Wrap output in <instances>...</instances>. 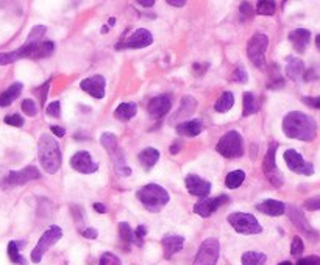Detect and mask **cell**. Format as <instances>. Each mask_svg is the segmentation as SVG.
I'll return each mask as SVG.
<instances>
[{
	"label": "cell",
	"mask_w": 320,
	"mask_h": 265,
	"mask_svg": "<svg viewBox=\"0 0 320 265\" xmlns=\"http://www.w3.org/2000/svg\"><path fill=\"white\" fill-rule=\"evenodd\" d=\"M283 133L290 139L311 142L317 136V124L311 115L302 111H290L283 120Z\"/></svg>",
	"instance_id": "cell-1"
},
{
	"label": "cell",
	"mask_w": 320,
	"mask_h": 265,
	"mask_svg": "<svg viewBox=\"0 0 320 265\" xmlns=\"http://www.w3.org/2000/svg\"><path fill=\"white\" fill-rule=\"evenodd\" d=\"M38 156L42 168L47 173H57L61 167L60 145L50 134H42L38 142Z\"/></svg>",
	"instance_id": "cell-2"
},
{
	"label": "cell",
	"mask_w": 320,
	"mask_h": 265,
	"mask_svg": "<svg viewBox=\"0 0 320 265\" xmlns=\"http://www.w3.org/2000/svg\"><path fill=\"white\" fill-rule=\"evenodd\" d=\"M138 198L150 212H158L170 200L169 192L164 187H161L159 184H155V183L141 187L138 190Z\"/></svg>",
	"instance_id": "cell-3"
},
{
	"label": "cell",
	"mask_w": 320,
	"mask_h": 265,
	"mask_svg": "<svg viewBox=\"0 0 320 265\" xmlns=\"http://www.w3.org/2000/svg\"><path fill=\"white\" fill-rule=\"evenodd\" d=\"M216 150L219 155H222L224 158H228V159L241 158L245 152L244 150V139L237 131H228L219 139Z\"/></svg>",
	"instance_id": "cell-4"
},
{
	"label": "cell",
	"mask_w": 320,
	"mask_h": 265,
	"mask_svg": "<svg viewBox=\"0 0 320 265\" xmlns=\"http://www.w3.org/2000/svg\"><path fill=\"white\" fill-rule=\"evenodd\" d=\"M228 223L234 228L236 232L245 234V235H253L259 234L262 231V226L256 220V217L247 212H234L228 215Z\"/></svg>",
	"instance_id": "cell-5"
},
{
	"label": "cell",
	"mask_w": 320,
	"mask_h": 265,
	"mask_svg": "<svg viewBox=\"0 0 320 265\" xmlns=\"http://www.w3.org/2000/svg\"><path fill=\"white\" fill-rule=\"evenodd\" d=\"M61 237H63V229H61L60 226L52 225L50 228H47L45 232L41 235L38 245H36V247L33 248V251H32V262L39 263V262L42 260V256H44L48 250H50Z\"/></svg>",
	"instance_id": "cell-6"
},
{
	"label": "cell",
	"mask_w": 320,
	"mask_h": 265,
	"mask_svg": "<svg viewBox=\"0 0 320 265\" xmlns=\"http://www.w3.org/2000/svg\"><path fill=\"white\" fill-rule=\"evenodd\" d=\"M277 149H278L277 142H272L269 145V150H267L265 158L262 161V172H264L265 178L269 180V183L272 184L274 187H281L283 183H284V178H283L281 172L278 170V167H277V161H275Z\"/></svg>",
	"instance_id": "cell-7"
},
{
	"label": "cell",
	"mask_w": 320,
	"mask_h": 265,
	"mask_svg": "<svg viewBox=\"0 0 320 265\" xmlns=\"http://www.w3.org/2000/svg\"><path fill=\"white\" fill-rule=\"evenodd\" d=\"M267 45H269V39L262 33L253 35V38L249 41L247 55H249L250 61L253 63V66H256V67L264 66V63H265L264 55H265V50H267Z\"/></svg>",
	"instance_id": "cell-8"
},
{
	"label": "cell",
	"mask_w": 320,
	"mask_h": 265,
	"mask_svg": "<svg viewBox=\"0 0 320 265\" xmlns=\"http://www.w3.org/2000/svg\"><path fill=\"white\" fill-rule=\"evenodd\" d=\"M219 251L220 245L217 239H206L205 242L200 245L199 253L195 256L194 265H216L219 259Z\"/></svg>",
	"instance_id": "cell-9"
},
{
	"label": "cell",
	"mask_w": 320,
	"mask_h": 265,
	"mask_svg": "<svg viewBox=\"0 0 320 265\" xmlns=\"http://www.w3.org/2000/svg\"><path fill=\"white\" fill-rule=\"evenodd\" d=\"M283 158L286 161V165L289 167V170H292L294 173L305 175V176H309V175L314 173V165L311 162H306L299 152L289 149V150L284 152Z\"/></svg>",
	"instance_id": "cell-10"
},
{
	"label": "cell",
	"mask_w": 320,
	"mask_h": 265,
	"mask_svg": "<svg viewBox=\"0 0 320 265\" xmlns=\"http://www.w3.org/2000/svg\"><path fill=\"white\" fill-rule=\"evenodd\" d=\"M41 173L36 167L30 165L22 168V170H16V172H10L7 175V178L4 180V187H13V186H22L27 184L33 180H39Z\"/></svg>",
	"instance_id": "cell-11"
},
{
	"label": "cell",
	"mask_w": 320,
	"mask_h": 265,
	"mask_svg": "<svg viewBox=\"0 0 320 265\" xmlns=\"http://www.w3.org/2000/svg\"><path fill=\"white\" fill-rule=\"evenodd\" d=\"M286 212L289 215V219L292 220V223L297 226L308 239L311 240H317L318 234L315 229H312V226L309 225V222L306 220V217L303 215V212L300 209H297L295 206H286Z\"/></svg>",
	"instance_id": "cell-12"
},
{
	"label": "cell",
	"mask_w": 320,
	"mask_h": 265,
	"mask_svg": "<svg viewBox=\"0 0 320 265\" xmlns=\"http://www.w3.org/2000/svg\"><path fill=\"white\" fill-rule=\"evenodd\" d=\"M186 189L191 195L194 197H200V198H206L211 192V183L200 178L199 175H188L184 180Z\"/></svg>",
	"instance_id": "cell-13"
},
{
	"label": "cell",
	"mask_w": 320,
	"mask_h": 265,
	"mask_svg": "<svg viewBox=\"0 0 320 265\" xmlns=\"http://www.w3.org/2000/svg\"><path fill=\"white\" fill-rule=\"evenodd\" d=\"M228 195H219L216 198H203L194 206V212L199 214L200 217H209L212 215L219 208H222L225 203H228Z\"/></svg>",
	"instance_id": "cell-14"
},
{
	"label": "cell",
	"mask_w": 320,
	"mask_h": 265,
	"mask_svg": "<svg viewBox=\"0 0 320 265\" xmlns=\"http://www.w3.org/2000/svg\"><path fill=\"white\" fill-rule=\"evenodd\" d=\"M70 165L78 173H94L98 170V165L92 161L88 152H77L70 158Z\"/></svg>",
	"instance_id": "cell-15"
},
{
	"label": "cell",
	"mask_w": 320,
	"mask_h": 265,
	"mask_svg": "<svg viewBox=\"0 0 320 265\" xmlns=\"http://www.w3.org/2000/svg\"><path fill=\"white\" fill-rule=\"evenodd\" d=\"M80 87L88 92L94 99H103L105 97V87H106V80L102 75H92L89 78H85L80 83Z\"/></svg>",
	"instance_id": "cell-16"
},
{
	"label": "cell",
	"mask_w": 320,
	"mask_h": 265,
	"mask_svg": "<svg viewBox=\"0 0 320 265\" xmlns=\"http://www.w3.org/2000/svg\"><path fill=\"white\" fill-rule=\"evenodd\" d=\"M172 108V97L167 94L164 95H158V97H153L149 102V106H147V111H149L150 117L153 119H161L164 117Z\"/></svg>",
	"instance_id": "cell-17"
},
{
	"label": "cell",
	"mask_w": 320,
	"mask_h": 265,
	"mask_svg": "<svg viewBox=\"0 0 320 265\" xmlns=\"http://www.w3.org/2000/svg\"><path fill=\"white\" fill-rule=\"evenodd\" d=\"M152 42H153V35L149 30L138 28L125 39L124 45L128 47V49H145V47L152 45Z\"/></svg>",
	"instance_id": "cell-18"
},
{
	"label": "cell",
	"mask_w": 320,
	"mask_h": 265,
	"mask_svg": "<svg viewBox=\"0 0 320 265\" xmlns=\"http://www.w3.org/2000/svg\"><path fill=\"white\" fill-rule=\"evenodd\" d=\"M163 250H164V257L166 259H170L175 253L181 251L183 247H184V237L181 235H166L163 239Z\"/></svg>",
	"instance_id": "cell-19"
},
{
	"label": "cell",
	"mask_w": 320,
	"mask_h": 265,
	"mask_svg": "<svg viewBox=\"0 0 320 265\" xmlns=\"http://www.w3.org/2000/svg\"><path fill=\"white\" fill-rule=\"evenodd\" d=\"M289 41L292 42L294 49L299 53H303L311 41V32L306 28H297L289 33Z\"/></svg>",
	"instance_id": "cell-20"
},
{
	"label": "cell",
	"mask_w": 320,
	"mask_h": 265,
	"mask_svg": "<svg viewBox=\"0 0 320 265\" xmlns=\"http://www.w3.org/2000/svg\"><path fill=\"white\" fill-rule=\"evenodd\" d=\"M256 209L262 214H265V215L278 217V215H283L286 212V204L283 201H278V200H264V201L256 204Z\"/></svg>",
	"instance_id": "cell-21"
},
{
	"label": "cell",
	"mask_w": 320,
	"mask_h": 265,
	"mask_svg": "<svg viewBox=\"0 0 320 265\" xmlns=\"http://www.w3.org/2000/svg\"><path fill=\"white\" fill-rule=\"evenodd\" d=\"M203 130V124L202 120L195 119V120H186V122H181L177 125V133L180 136H188V137H194L199 136Z\"/></svg>",
	"instance_id": "cell-22"
},
{
	"label": "cell",
	"mask_w": 320,
	"mask_h": 265,
	"mask_svg": "<svg viewBox=\"0 0 320 265\" xmlns=\"http://www.w3.org/2000/svg\"><path fill=\"white\" fill-rule=\"evenodd\" d=\"M305 74V64L300 58H294V56H289L287 58V66H286V75L294 80V81H299Z\"/></svg>",
	"instance_id": "cell-23"
},
{
	"label": "cell",
	"mask_w": 320,
	"mask_h": 265,
	"mask_svg": "<svg viewBox=\"0 0 320 265\" xmlns=\"http://www.w3.org/2000/svg\"><path fill=\"white\" fill-rule=\"evenodd\" d=\"M138 158H139V162H141V165L145 168V170H150V168L159 161V152L156 149L147 147V149H144L139 153Z\"/></svg>",
	"instance_id": "cell-24"
},
{
	"label": "cell",
	"mask_w": 320,
	"mask_h": 265,
	"mask_svg": "<svg viewBox=\"0 0 320 265\" xmlns=\"http://www.w3.org/2000/svg\"><path fill=\"white\" fill-rule=\"evenodd\" d=\"M22 89H23V84H22V83H14V84H11L5 92L0 94V106H2V108L10 106V105L19 97V95H20Z\"/></svg>",
	"instance_id": "cell-25"
},
{
	"label": "cell",
	"mask_w": 320,
	"mask_h": 265,
	"mask_svg": "<svg viewBox=\"0 0 320 265\" xmlns=\"http://www.w3.org/2000/svg\"><path fill=\"white\" fill-rule=\"evenodd\" d=\"M138 114V105L136 103H120L116 111H114V117L122 120V122H128L130 119H133Z\"/></svg>",
	"instance_id": "cell-26"
},
{
	"label": "cell",
	"mask_w": 320,
	"mask_h": 265,
	"mask_svg": "<svg viewBox=\"0 0 320 265\" xmlns=\"http://www.w3.org/2000/svg\"><path fill=\"white\" fill-rule=\"evenodd\" d=\"M259 111V102L252 92H245L242 99V115L247 117Z\"/></svg>",
	"instance_id": "cell-27"
},
{
	"label": "cell",
	"mask_w": 320,
	"mask_h": 265,
	"mask_svg": "<svg viewBox=\"0 0 320 265\" xmlns=\"http://www.w3.org/2000/svg\"><path fill=\"white\" fill-rule=\"evenodd\" d=\"M195 108H197V100L192 97V95H184V97L181 99V102H180V109L175 114V119L189 117L191 114H194Z\"/></svg>",
	"instance_id": "cell-28"
},
{
	"label": "cell",
	"mask_w": 320,
	"mask_h": 265,
	"mask_svg": "<svg viewBox=\"0 0 320 265\" xmlns=\"http://www.w3.org/2000/svg\"><path fill=\"white\" fill-rule=\"evenodd\" d=\"M234 105V95L231 92H224L222 95L219 97V100L216 102V111L217 112H228Z\"/></svg>",
	"instance_id": "cell-29"
},
{
	"label": "cell",
	"mask_w": 320,
	"mask_h": 265,
	"mask_svg": "<svg viewBox=\"0 0 320 265\" xmlns=\"http://www.w3.org/2000/svg\"><path fill=\"white\" fill-rule=\"evenodd\" d=\"M54 53V42L52 41H41L35 45V58L33 60H42Z\"/></svg>",
	"instance_id": "cell-30"
},
{
	"label": "cell",
	"mask_w": 320,
	"mask_h": 265,
	"mask_svg": "<svg viewBox=\"0 0 320 265\" xmlns=\"http://www.w3.org/2000/svg\"><path fill=\"white\" fill-rule=\"evenodd\" d=\"M265 260V254L258 251H247L242 254V265H264Z\"/></svg>",
	"instance_id": "cell-31"
},
{
	"label": "cell",
	"mask_w": 320,
	"mask_h": 265,
	"mask_svg": "<svg viewBox=\"0 0 320 265\" xmlns=\"http://www.w3.org/2000/svg\"><path fill=\"white\" fill-rule=\"evenodd\" d=\"M244 180H245V172L244 170H234V172H230L227 175L225 184H227L228 189H237V187H241Z\"/></svg>",
	"instance_id": "cell-32"
},
{
	"label": "cell",
	"mask_w": 320,
	"mask_h": 265,
	"mask_svg": "<svg viewBox=\"0 0 320 265\" xmlns=\"http://www.w3.org/2000/svg\"><path fill=\"white\" fill-rule=\"evenodd\" d=\"M19 244L17 242H10L8 244V257H10V260L11 262H14V263H17V265H27V260L23 259L22 256H20V253H19Z\"/></svg>",
	"instance_id": "cell-33"
},
{
	"label": "cell",
	"mask_w": 320,
	"mask_h": 265,
	"mask_svg": "<svg viewBox=\"0 0 320 265\" xmlns=\"http://www.w3.org/2000/svg\"><path fill=\"white\" fill-rule=\"evenodd\" d=\"M119 234H120L122 240H125L127 244H136L135 231H133V228H131L127 222L119 223Z\"/></svg>",
	"instance_id": "cell-34"
},
{
	"label": "cell",
	"mask_w": 320,
	"mask_h": 265,
	"mask_svg": "<svg viewBox=\"0 0 320 265\" xmlns=\"http://www.w3.org/2000/svg\"><path fill=\"white\" fill-rule=\"evenodd\" d=\"M100 143L103 145V149L110 153H114L117 150V137L113 133H103L100 137Z\"/></svg>",
	"instance_id": "cell-35"
},
{
	"label": "cell",
	"mask_w": 320,
	"mask_h": 265,
	"mask_svg": "<svg viewBox=\"0 0 320 265\" xmlns=\"http://www.w3.org/2000/svg\"><path fill=\"white\" fill-rule=\"evenodd\" d=\"M277 11L275 2H270V0H261L256 5V13L261 16H272Z\"/></svg>",
	"instance_id": "cell-36"
},
{
	"label": "cell",
	"mask_w": 320,
	"mask_h": 265,
	"mask_svg": "<svg viewBox=\"0 0 320 265\" xmlns=\"http://www.w3.org/2000/svg\"><path fill=\"white\" fill-rule=\"evenodd\" d=\"M45 32H47V28H45L44 25H36V27H33L32 32H30V35H29V38H27V41H25V44H36V42H41V39L44 38Z\"/></svg>",
	"instance_id": "cell-37"
},
{
	"label": "cell",
	"mask_w": 320,
	"mask_h": 265,
	"mask_svg": "<svg viewBox=\"0 0 320 265\" xmlns=\"http://www.w3.org/2000/svg\"><path fill=\"white\" fill-rule=\"evenodd\" d=\"M22 111L25 112L27 115H30V117H33V115H36L38 114V105L35 103V100H32V99H25L22 102Z\"/></svg>",
	"instance_id": "cell-38"
},
{
	"label": "cell",
	"mask_w": 320,
	"mask_h": 265,
	"mask_svg": "<svg viewBox=\"0 0 320 265\" xmlns=\"http://www.w3.org/2000/svg\"><path fill=\"white\" fill-rule=\"evenodd\" d=\"M305 250V245H303V240L299 237V235H295L292 239V245H290V254L292 256H300Z\"/></svg>",
	"instance_id": "cell-39"
},
{
	"label": "cell",
	"mask_w": 320,
	"mask_h": 265,
	"mask_svg": "<svg viewBox=\"0 0 320 265\" xmlns=\"http://www.w3.org/2000/svg\"><path fill=\"white\" fill-rule=\"evenodd\" d=\"M98 265H122L120 259L113 254V253H103L102 257H100V262H98Z\"/></svg>",
	"instance_id": "cell-40"
},
{
	"label": "cell",
	"mask_w": 320,
	"mask_h": 265,
	"mask_svg": "<svg viewBox=\"0 0 320 265\" xmlns=\"http://www.w3.org/2000/svg\"><path fill=\"white\" fill-rule=\"evenodd\" d=\"M45 112L47 115H50V117H60L61 115V103L60 102H52V103H48L47 108H45Z\"/></svg>",
	"instance_id": "cell-41"
},
{
	"label": "cell",
	"mask_w": 320,
	"mask_h": 265,
	"mask_svg": "<svg viewBox=\"0 0 320 265\" xmlns=\"http://www.w3.org/2000/svg\"><path fill=\"white\" fill-rule=\"evenodd\" d=\"M50 81H52V80H47V81H45L41 87L35 89V92H36V94H39V99H41V105H42V106L45 105L47 94H48V89H50Z\"/></svg>",
	"instance_id": "cell-42"
},
{
	"label": "cell",
	"mask_w": 320,
	"mask_h": 265,
	"mask_svg": "<svg viewBox=\"0 0 320 265\" xmlns=\"http://www.w3.org/2000/svg\"><path fill=\"white\" fill-rule=\"evenodd\" d=\"M303 208H306L308 211H320V195L311 197L303 203Z\"/></svg>",
	"instance_id": "cell-43"
},
{
	"label": "cell",
	"mask_w": 320,
	"mask_h": 265,
	"mask_svg": "<svg viewBox=\"0 0 320 265\" xmlns=\"http://www.w3.org/2000/svg\"><path fill=\"white\" fill-rule=\"evenodd\" d=\"M5 124L19 128V127H23V119L19 114H11V115H7L5 117Z\"/></svg>",
	"instance_id": "cell-44"
},
{
	"label": "cell",
	"mask_w": 320,
	"mask_h": 265,
	"mask_svg": "<svg viewBox=\"0 0 320 265\" xmlns=\"http://www.w3.org/2000/svg\"><path fill=\"white\" fill-rule=\"evenodd\" d=\"M233 78H234V81H237V83H247L249 75H247V72H245L242 67H237V69L234 70V74H233Z\"/></svg>",
	"instance_id": "cell-45"
},
{
	"label": "cell",
	"mask_w": 320,
	"mask_h": 265,
	"mask_svg": "<svg viewBox=\"0 0 320 265\" xmlns=\"http://www.w3.org/2000/svg\"><path fill=\"white\" fill-rule=\"evenodd\" d=\"M145 234H147V229H145L144 225H139V226L135 229V237H136V245H138V247L142 245V239H144Z\"/></svg>",
	"instance_id": "cell-46"
},
{
	"label": "cell",
	"mask_w": 320,
	"mask_h": 265,
	"mask_svg": "<svg viewBox=\"0 0 320 265\" xmlns=\"http://www.w3.org/2000/svg\"><path fill=\"white\" fill-rule=\"evenodd\" d=\"M297 265H320V257L318 256H308L303 257L297 262Z\"/></svg>",
	"instance_id": "cell-47"
},
{
	"label": "cell",
	"mask_w": 320,
	"mask_h": 265,
	"mask_svg": "<svg viewBox=\"0 0 320 265\" xmlns=\"http://www.w3.org/2000/svg\"><path fill=\"white\" fill-rule=\"evenodd\" d=\"M241 13H242L244 16H247V17H252V16H253L252 4H250V2H242V4H241Z\"/></svg>",
	"instance_id": "cell-48"
},
{
	"label": "cell",
	"mask_w": 320,
	"mask_h": 265,
	"mask_svg": "<svg viewBox=\"0 0 320 265\" xmlns=\"http://www.w3.org/2000/svg\"><path fill=\"white\" fill-rule=\"evenodd\" d=\"M303 103L309 105L311 108L320 109V97H314V99H311V97H305V99H303Z\"/></svg>",
	"instance_id": "cell-49"
},
{
	"label": "cell",
	"mask_w": 320,
	"mask_h": 265,
	"mask_svg": "<svg viewBox=\"0 0 320 265\" xmlns=\"http://www.w3.org/2000/svg\"><path fill=\"white\" fill-rule=\"evenodd\" d=\"M82 235L86 237V239H97L98 232H97V229H94V228H88V229L82 231Z\"/></svg>",
	"instance_id": "cell-50"
},
{
	"label": "cell",
	"mask_w": 320,
	"mask_h": 265,
	"mask_svg": "<svg viewBox=\"0 0 320 265\" xmlns=\"http://www.w3.org/2000/svg\"><path fill=\"white\" fill-rule=\"evenodd\" d=\"M50 131H52L55 136H58V137H63V136L66 134V130H64L63 127H58V125H52V127H50Z\"/></svg>",
	"instance_id": "cell-51"
},
{
	"label": "cell",
	"mask_w": 320,
	"mask_h": 265,
	"mask_svg": "<svg viewBox=\"0 0 320 265\" xmlns=\"http://www.w3.org/2000/svg\"><path fill=\"white\" fill-rule=\"evenodd\" d=\"M169 150H170L172 155H177V153L181 150V142H180V140H174V143H172Z\"/></svg>",
	"instance_id": "cell-52"
},
{
	"label": "cell",
	"mask_w": 320,
	"mask_h": 265,
	"mask_svg": "<svg viewBox=\"0 0 320 265\" xmlns=\"http://www.w3.org/2000/svg\"><path fill=\"white\" fill-rule=\"evenodd\" d=\"M167 4H169V5H172V7H177V8H180V7H184V5H186L184 0H167Z\"/></svg>",
	"instance_id": "cell-53"
},
{
	"label": "cell",
	"mask_w": 320,
	"mask_h": 265,
	"mask_svg": "<svg viewBox=\"0 0 320 265\" xmlns=\"http://www.w3.org/2000/svg\"><path fill=\"white\" fill-rule=\"evenodd\" d=\"M94 209L97 211V212H100V214H106V206L105 204H102V203H94Z\"/></svg>",
	"instance_id": "cell-54"
},
{
	"label": "cell",
	"mask_w": 320,
	"mask_h": 265,
	"mask_svg": "<svg viewBox=\"0 0 320 265\" xmlns=\"http://www.w3.org/2000/svg\"><path fill=\"white\" fill-rule=\"evenodd\" d=\"M138 4L142 5V7H153L155 5V0H139Z\"/></svg>",
	"instance_id": "cell-55"
},
{
	"label": "cell",
	"mask_w": 320,
	"mask_h": 265,
	"mask_svg": "<svg viewBox=\"0 0 320 265\" xmlns=\"http://www.w3.org/2000/svg\"><path fill=\"white\" fill-rule=\"evenodd\" d=\"M315 45H317V49L320 50V35L315 36Z\"/></svg>",
	"instance_id": "cell-56"
},
{
	"label": "cell",
	"mask_w": 320,
	"mask_h": 265,
	"mask_svg": "<svg viewBox=\"0 0 320 265\" xmlns=\"http://www.w3.org/2000/svg\"><path fill=\"white\" fill-rule=\"evenodd\" d=\"M114 23H116V19H114V17H111V19H110V22H108V25H110V27H113Z\"/></svg>",
	"instance_id": "cell-57"
},
{
	"label": "cell",
	"mask_w": 320,
	"mask_h": 265,
	"mask_svg": "<svg viewBox=\"0 0 320 265\" xmlns=\"http://www.w3.org/2000/svg\"><path fill=\"white\" fill-rule=\"evenodd\" d=\"M278 265H292V263H290L289 260H284V262H280Z\"/></svg>",
	"instance_id": "cell-58"
}]
</instances>
